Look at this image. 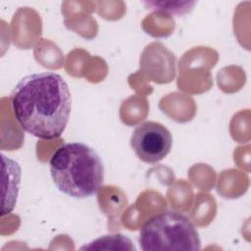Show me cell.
Masks as SVG:
<instances>
[{
    "label": "cell",
    "instance_id": "obj_5",
    "mask_svg": "<svg viewBox=\"0 0 251 251\" xmlns=\"http://www.w3.org/2000/svg\"><path fill=\"white\" fill-rule=\"evenodd\" d=\"M3 164V208L1 215L4 216L13 211L21 182V167L19 164L2 155Z\"/></svg>",
    "mask_w": 251,
    "mask_h": 251
},
{
    "label": "cell",
    "instance_id": "obj_3",
    "mask_svg": "<svg viewBox=\"0 0 251 251\" xmlns=\"http://www.w3.org/2000/svg\"><path fill=\"white\" fill-rule=\"evenodd\" d=\"M144 251H196L201 249L198 230L185 214L168 210L151 217L139 231Z\"/></svg>",
    "mask_w": 251,
    "mask_h": 251
},
{
    "label": "cell",
    "instance_id": "obj_4",
    "mask_svg": "<svg viewBox=\"0 0 251 251\" xmlns=\"http://www.w3.org/2000/svg\"><path fill=\"white\" fill-rule=\"evenodd\" d=\"M173 137L170 130L160 123L149 121L138 125L132 131L130 146L139 160L155 164L171 151Z\"/></svg>",
    "mask_w": 251,
    "mask_h": 251
},
{
    "label": "cell",
    "instance_id": "obj_1",
    "mask_svg": "<svg viewBox=\"0 0 251 251\" xmlns=\"http://www.w3.org/2000/svg\"><path fill=\"white\" fill-rule=\"evenodd\" d=\"M14 117L27 133L44 140L64 132L71 114L72 98L68 83L53 72L24 76L11 94Z\"/></svg>",
    "mask_w": 251,
    "mask_h": 251
},
{
    "label": "cell",
    "instance_id": "obj_2",
    "mask_svg": "<svg viewBox=\"0 0 251 251\" xmlns=\"http://www.w3.org/2000/svg\"><path fill=\"white\" fill-rule=\"evenodd\" d=\"M49 170L57 189L73 198L93 196L104 180L100 156L92 147L81 142L60 146L50 158Z\"/></svg>",
    "mask_w": 251,
    "mask_h": 251
},
{
    "label": "cell",
    "instance_id": "obj_6",
    "mask_svg": "<svg viewBox=\"0 0 251 251\" xmlns=\"http://www.w3.org/2000/svg\"><path fill=\"white\" fill-rule=\"evenodd\" d=\"M147 4L152 10L171 15H182L191 10L188 7H192L194 2H148Z\"/></svg>",
    "mask_w": 251,
    "mask_h": 251
}]
</instances>
